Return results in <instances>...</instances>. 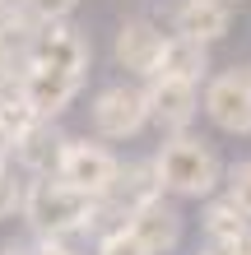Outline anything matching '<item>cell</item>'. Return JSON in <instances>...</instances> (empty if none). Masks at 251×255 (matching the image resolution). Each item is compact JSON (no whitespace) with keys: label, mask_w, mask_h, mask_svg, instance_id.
Segmentation results:
<instances>
[{"label":"cell","mask_w":251,"mask_h":255,"mask_svg":"<svg viewBox=\"0 0 251 255\" xmlns=\"http://www.w3.org/2000/svg\"><path fill=\"white\" fill-rule=\"evenodd\" d=\"M144 102H149V121L154 126H163L168 134H186V126L200 112V88L182 84V79H149Z\"/></svg>","instance_id":"52a82bcc"},{"label":"cell","mask_w":251,"mask_h":255,"mask_svg":"<svg viewBox=\"0 0 251 255\" xmlns=\"http://www.w3.org/2000/svg\"><path fill=\"white\" fill-rule=\"evenodd\" d=\"M0 126H5L14 139H19L23 130H33V126H37L33 107H28V102H23V93H19V79H14L9 88H0Z\"/></svg>","instance_id":"9a60e30c"},{"label":"cell","mask_w":251,"mask_h":255,"mask_svg":"<svg viewBox=\"0 0 251 255\" xmlns=\"http://www.w3.org/2000/svg\"><path fill=\"white\" fill-rule=\"evenodd\" d=\"M23 218L37 232V242H65V237L88 232L98 223V200L79 195L61 176H37L23 190Z\"/></svg>","instance_id":"6da1fadb"},{"label":"cell","mask_w":251,"mask_h":255,"mask_svg":"<svg viewBox=\"0 0 251 255\" xmlns=\"http://www.w3.org/2000/svg\"><path fill=\"white\" fill-rule=\"evenodd\" d=\"M224 200H233V204L251 218V158L224 167Z\"/></svg>","instance_id":"2e32d148"},{"label":"cell","mask_w":251,"mask_h":255,"mask_svg":"<svg viewBox=\"0 0 251 255\" xmlns=\"http://www.w3.org/2000/svg\"><path fill=\"white\" fill-rule=\"evenodd\" d=\"M75 5H79V0H23V9L33 14L37 23H61V19L75 14Z\"/></svg>","instance_id":"e0dca14e"},{"label":"cell","mask_w":251,"mask_h":255,"mask_svg":"<svg viewBox=\"0 0 251 255\" xmlns=\"http://www.w3.org/2000/svg\"><path fill=\"white\" fill-rule=\"evenodd\" d=\"M28 255H84V251H75L70 242H37Z\"/></svg>","instance_id":"ffe728a7"},{"label":"cell","mask_w":251,"mask_h":255,"mask_svg":"<svg viewBox=\"0 0 251 255\" xmlns=\"http://www.w3.org/2000/svg\"><path fill=\"white\" fill-rule=\"evenodd\" d=\"M205 74H210V47L172 33L163 42V56H158V74H154V79H182V84H196L200 88Z\"/></svg>","instance_id":"4fadbf2b"},{"label":"cell","mask_w":251,"mask_h":255,"mask_svg":"<svg viewBox=\"0 0 251 255\" xmlns=\"http://www.w3.org/2000/svg\"><path fill=\"white\" fill-rule=\"evenodd\" d=\"M163 33L149 23V19H126L121 28H116V42H112V56L116 65L140 74V79H154L158 74V56H163Z\"/></svg>","instance_id":"ba28073f"},{"label":"cell","mask_w":251,"mask_h":255,"mask_svg":"<svg viewBox=\"0 0 251 255\" xmlns=\"http://www.w3.org/2000/svg\"><path fill=\"white\" fill-rule=\"evenodd\" d=\"M196 255H219V251H196Z\"/></svg>","instance_id":"cb8c5ba5"},{"label":"cell","mask_w":251,"mask_h":255,"mask_svg":"<svg viewBox=\"0 0 251 255\" xmlns=\"http://www.w3.org/2000/svg\"><path fill=\"white\" fill-rule=\"evenodd\" d=\"M242 74H247V84H251V65H242Z\"/></svg>","instance_id":"603a6c76"},{"label":"cell","mask_w":251,"mask_h":255,"mask_svg":"<svg viewBox=\"0 0 251 255\" xmlns=\"http://www.w3.org/2000/svg\"><path fill=\"white\" fill-rule=\"evenodd\" d=\"M79 79H65V74H47V70H23L19 74V93H23V102L33 107V116L37 121H56L70 102H75V93H79Z\"/></svg>","instance_id":"30bf717a"},{"label":"cell","mask_w":251,"mask_h":255,"mask_svg":"<svg viewBox=\"0 0 251 255\" xmlns=\"http://www.w3.org/2000/svg\"><path fill=\"white\" fill-rule=\"evenodd\" d=\"M224 5H233V0H224Z\"/></svg>","instance_id":"484cf974"},{"label":"cell","mask_w":251,"mask_h":255,"mask_svg":"<svg viewBox=\"0 0 251 255\" xmlns=\"http://www.w3.org/2000/svg\"><path fill=\"white\" fill-rule=\"evenodd\" d=\"M0 255H19V251H0Z\"/></svg>","instance_id":"d4e9b609"},{"label":"cell","mask_w":251,"mask_h":255,"mask_svg":"<svg viewBox=\"0 0 251 255\" xmlns=\"http://www.w3.org/2000/svg\"><path fill=\"white\" fill-rule=\"evenodd\" d=\"M28 70H47V74H65V79H88V61H93V47L88 37L75 33L65 23H42L33 47H28Z\"/></svg>","instance_id":"3957f363"},{"label":"cell","mask_w":251,"mask_h":255,"mask_svg":"<svg viewBox=\"0 0 251 255\" xmlns=\"http://www.w3.org/2000/svg\"><path fill=\"white\" fill-rule=\"evenodd\" d=\"M200 107L224 134H251V84H247L242 65L228 74H214L200 93Z\"/></svg>","instance_id":"8992f818"},{"label":"cell","mask_w":251,"mask_h":255,"mask_svg":"<svg viewBox=\"0 0 251 255\" xmlns=\"http://www.w3.org/2000/svg\"><path fill=\"white\" fill-rule=\"evenodd\" d=\"M14 209H23V186L14 181V172L0 162V218H9Z\"/></svg>","instance_id":"d6986e66"},{"label":"cell","mask_w":251,"mask_h":255,"mask_svg":"<svg viewBox=\"0 0 251 255\" xmlns=\"http://www.w3.org/2000/svg\"><path fill=\"white\" fill-rule=\"evenodd\" d=\"M98 255H149L135 237H130L126 228H116V232H102V242H98Z\"/></svg>","instance_id":"ac0fdd59"},{"label":"cell","mask_w":251,"mask_h":255,"mask_svg":"<svg viewBox=\"0 0 251 255\" xmlns=\"http://www.w3.org/2000/svg\"><path fill=\"white\" fill-rule=\"evenodd\" d=\"M200 228H205V237H210V251H228L233 242H242V237L251 232V218L233 200H210L205 214H200Z\"/></svg>","instance_id":"5bb4252c"},{"label":"cell","mask_w":251,"mask_h":255,"mask_svg":"<svg viewBox=\"0 0 251 255\" xmlns=\"http://www.w3.org/2000/svg\"><path fill=\"white\" fill-rule=\"evenodd\" d=\"M172 23H177V37H191V42H205L210 47V42L228 37L233 5H224V0H182Z\"/></svg>","instance_id":"7c38bea8"},{"label":"cell","mask_w":251,"mask_h":255,"mask_svg":"<svg viewBox=\"0 0 251 255\" xmlns=\"http://www.w3.org/2000/svg\"><path fill=\"white\" fill-rule=\"evenodd\" d=\"M93 130L102 139H130V134H140L149 126V102H144V88L135 84H107L102 93L93 98Z\"/></svg>","instance_id":"5b68a950"},{"label":"cell","mask_w":251,"mask_h":255,"mask_svg":"<svg viewBox=\"0 0 251 255\" xmlns=\"http://www.w3.org/2000/svg\"><path fill=\"white\" fill-rule=\"evenodd\" d=\"M154 167H158L163 190L182 195V200H210L224 186V162L196 134H172V139H163V148L154 153Z\"/></svg>","instance_id":"7a4b0ae2"},{"label":"cell","mask_w":251,"mask_h":255,"mask_svg":"<svg viewBox=\"0 0 251 255\" xmlns=\"http://www.w3.org/2000/svg\"><path fill=\"white\" fill-rule=\"evenodd\" d=\"M65 144H70V139H65L51 121H37L33 130H23L19 139H14V153H9V158L19 162L23 172H33V176H56Z\"/></svg>","instance_id":"8fae6325"},{"label":"cell","mask_w":251,"mask_h":255,"mask_svg":"<svg viewBox=\"0 0 251 255\" xmlns=\"http://www.w3.org/2000/svg\"><path fill=\"white\" fill-rule=\"evenodd\" d=\"M9 153H14V134H9L5 126H0V162H5Z\"/></svg>","instance_id":"7402d4cb"},{"label":"cell","mask_w":251,"mask_h":255,"mask_svg":"<svg viewBox=\"0 0 251 255\" xmlns=\"http://www.w3.org/2000/svg\"><path fill=\"white\" fill-rule=\"evenodd\" d=\"M116 172H121L116 153L93 144V139H70L65 153H61V167H56V176H61L65 186H75L79 195H88V200H102V195L112 190Z\"/></svg>","instance_id":"277c9868"},{"label":"cell","mask_w":251,"mask_h":255,"mask_svg":"<svg viewBox=\"0 0 251 255\" xmlns=\"http://www.w3.org/2000/svg\"><path fill=\"white\" fill-rule=\"evenodd\" d=\"M9 84H14V56L0 47V88H9Z\"/></svg>","instance_id":"44dd1931"},{"label":"cell","mask_w":251,"mask_h":255,"mask_svg":"<svg viewBox=\"0 0 251 255\" xmlns=\"http://www.w3.org/2000/svg\"><path fill=\"white\" fill-rule=\"evenodd\" d=\"M126 232L135 237V242L149 251V255H168V251L182 246V214H177L163 195H158V200L140 204L135 214L126 218Z\"/></svg>","instance_id":"9c48e42d"}]
</instances>
